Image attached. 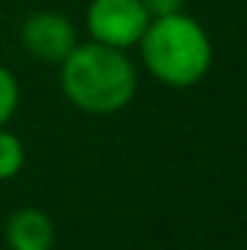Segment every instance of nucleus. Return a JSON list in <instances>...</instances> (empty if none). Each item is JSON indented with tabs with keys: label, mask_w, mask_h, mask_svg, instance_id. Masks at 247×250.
<instances>
[{
	"label": "nucleus",
	"mask_w": 247,
	"mask_h": 250,
	"mask_svg": "<svg viewBox=\"0 0 247 250\" xmlns=\"http://www.w3.org/2000/svg\"><path fill=\"white\" fill-rule=\"evenodd\" d=\"M145 6V12L151 18H166V15H178L184 12V3L186 0H140Z\"/></svg>",
	"instance_id": "6e6552de"
},
{
	"label": "nucleus",
	"mask_w": 247,
	"mask_h": 250,
	"mask_svg": "<svg viewBox=\"0 0 247 250\" xmlns=\"http://www.w3.org/2000/svg\"><path fill=\"white\" fill-rule=\"evenodd\" d=\"M64 96L84 114L108 117L123 111L137 93V67L125 56L105 44H79L62 62Z\"/></svg>",
	"instance_id": "f257e3e1"
},
{
	"label": "nucleus",
	"mask_w": 247,
	"mask_h": 250,
	"mask_svg": "<svg viewBox=\"0 0 247 250\" xmlns=\"http://www.w3.org/2000/svg\"><path fill=\"white\" fill-rule=\"evenodd\" d=\"M151 23V15L140 0H90L87 32L96 44L128 50L137 47Z\"/></svg>",
	"instance_id": "7ed1b4c3"
},
{
	"label": "nucleus",
	"mask_w": 247,
	"mask_h": 250,
	"mask_svg": "<svg viewBox=\"0 0 247 250\" xmlns=\"http://www.w3.org/2000/svg\"><path fill=\"white\" fill-rule=\"evenodd\" d=\"M23 160H26V151H23L21 137H15L12 131L0 128V181L15 178L23 169Z\"/></svg>",
	"instance_id": "423d86ee"
},
{
	"label": "nucleus",
	"mask_w": 247,
	"mask_h": 250,
	"mask_svg": "<svg viewBox=\"0 0 247 250\" xmlns=\"http://www.w3.org/2000/svg\"><path fill=\"white\" fill-rule=\"evenodd\" d=\"M21 44L38 62L62 64L79 47V35L70 18L59 12H35L21 26Z\"/></svg>",
	"instance_id": "20e7f679"
},
{
	"label": "nucleus",
	"mask_w": 247,
	"mask_h": 250,
	"mask_svg": "<svg viewBox=\"0 0 247 250\" xmlns=\"http://www.w3.org/2000/svg\"><path fill=\"white\" fill-rule=\"evenodd\" d=\"M18 102H21V87H18V79L12 76V70H6L0 64V128L9 123L18 111Z\"/></svg>",
	"instance_id": "0eeeda50"
},
{
	"label": "nucleus",
	"mask_w": 247,
	"mask_h": 250,
	"mask_svg": "<svg viewBox=\"0 0 247 250\" xmlns=\"http://www.w3.org/2000/svg\"><path fill=\"white\" fill-rule=\"evenodd\" d=\"M6 245L9 250H53L56 224L38 207H21L6 221Z\"/></svg>",
	"instance_id": "39448f33"
},
{
	"label": "nucleus",
	"mask_w": 247,
	"mask_h": 250,
	"mask_svg": "<svg viewBox=\"0 0 247 250\" xmlns=\"http://www.w3.org/2000/svg\"><path fill=\"white\" fill-rule=\"evenodd\" d=\"M140 53L148 73L169 87L198 84L212 64L206 29L184 12L151 18L145 35L140 38Z\"/></svg>",
	"instance_id": "f03ea898"
}]
</instances>
